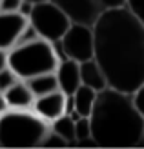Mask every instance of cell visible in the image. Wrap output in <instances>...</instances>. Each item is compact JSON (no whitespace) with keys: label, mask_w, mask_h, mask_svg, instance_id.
Masks as SVG:
<instances>
[{"label":"cell","mask_w":144,"mask_h":149,"mask_svg":"<svg viewBox=\"0 0 144 149\" xmlns=\"http://www.w3.org/2000/svg\"><path fill=\"white\" fill-rule=\"evenodd\" d=\"M29 2H33V4H35V2H42V0H29Z\"/></svg>","instance_id":"484cf974"},{"label":"cell","mask_w":144,"mask_h":149,"mask_svg":"<svg viewBox=\"0 0 144 149\" xmlns=\"http://www.w3.org/2000/svg\"><path fill=\"white\" fill-rule=\"evenodd\" d=\"M22 0H0V11H18Z\"/></svg>","instance_id":"7402d4cb"},{"label":"cell","mask_w":144,"mask_h":149,"mask_svg":"<svg viewBox=\"0 0 144 149\" xmlns=\"http://www.w3.org/2000/svg\"><path fill=\"white\" fill-rule=\"evenodd\" d=\"M88 118L97 147H142L144 122L133 102V93L113 87L97 91Z\"/></svg>","instance_id":"7a4b0ae2"},{"label":"cell","mask_w":144,"mask_h":149,"mask_svg":"<svg viewBox=\"0 0 144 149\" xmlns=\"http://www.w3.org/2000/svg\"><path fill=\"white\" fill-rule=\"evenodd\" d=\"M126 0H97V4L100 6V9H113V7H122Z\"/></svg>","instance_id":"44dd1931"},{"label":"cell","mask_w":144,"mask_h":149,"mask_svg":"<svg viewBox=\"0 0 144 149\" xmlns=\"http://www.w3.org/2000/svg\"><path fill=\"white\" fill-rule=\"evenodd\" d=\"M2 95H4L7 107H11V109H31V104L35 100L31 89L27 87L26 80H22V78H18L13 86H9Z\"/></svg>","instance_id":"8fae6325"},{"label":"cell","mask_w":144,"mask_h":149,"mask_svg":"<svg viewBox=\"0 0 144 149\" xmlns=\"http://www.w3.org/2000/svg\"><path fill=\"white\" fill-rule=\"evenodd\" d=\"M133 102H135V106H137L139 113L142 116V122H144V84L133 91ZM142 147H144V136H142Z\"/></svg>","instance_id":"ffe728a7"},{"label":"cell","mask_w":144,"mask_h":149,"mask_svg":"<svg viewBox=\"0 0 144 149\" xmlns=\"http://www.w3.org/2000/svg\"><path fill=\"white\" fill-rule=\"evenodd\" d=\"M40 147H67V142L60 135H57L55 131L48 129V133L44 135L42 142H40Z\"/></svg>","instance_id":"e0dca14e"},{"label":"cell","mask_w":144,"mask_h":149,"mask_svg":"<svg viewBox=\"0 0 144 149\" xmlns=\"http://www.w3.org/2000/svg\"><path fill=\"white\" fill-rule=\"evenodd\" d=\"M124 7L144 26V0H126Z\"/></svg>","instance_id":"ac0fdd59"},{"label":"cell","mask_w":144,"mask_h":149,"mask_svg":"<svg viewBox=\"0 0 144 149\" xmlns=\"http://www.w3.org/2000/svg\"><path fill=\"white\" fill-rule=\"evenodd\" d=\"M75 146H95L88 116H79L75 120Z\"/></svg>","instance_id":"2e32d148"},{"label":"cell","mask_w":144,"mask_h":149,"mask_svg":"<svg viewBox=\"0 0 144 149\" xmlns=\"http://www.w3.org/2000/svg\"><path fill=\"white\" fill-rule=\"evenodd\" d=\"M31 9H33V2H29V0H22L20 6H18V13L22 15V17H26V18L29 17Z\"/></svg>","instance_id":"603a6c76"},{"label":"cell","mask_w":144,"mask_h":149,"mask_svg":"<svg viewBox=\"0 0 144 149\" xmlns=\"http://www.w3.org/2000/svg\"><path fill=\"white\" fill-rule=\"evenodd\" d=\"M71 98H73L75 111H77L80 116H89V113H91V109H93V104H95V98H97V91L80 84L71 93Z\"/></svg>","instance_id":"4fadbf2b"},{"label":"cell","mask_w":144,"mask_h":149,"mask_svg":"<svg viewBox=\"0 0 144 149\" xmlns=\"http://www.w3.org/2000/svg\"><path fill=\"white\" fill-rule=\"evenodd\" d=\"M93 58L108 87L133 93L144 84V26L126 9L113 7L93 22Z\"/></svg>","instance_id":"6da1fadb"},{"label":"cell","mask_w":144,"mask_h":149,"mask_svg":"<svg viewBox=\"0 0 144 149\" xmlns=\"http://www.w3.org/2000/svg\"><path fill=\"white\" fill-rule=\"evenodd\" d=\"M18 80V77L9 68H4V69H0V93H4L9 86H13L15 82Z\"/></svg>","instance_id":"d6986e66"},{"label":"cell","mask_w":144,"mask_h":149,"mask_svg":"<svg viewBox=\"0 0 144 149\" xmlns=\"http://www.w3.org/2000/svg\"><path fill=\"white\" fill-rule=\"evenodd\" d=\"M58 58H71L84 62L93 58V27L88 24L71 22L66 33L53 42Z\"/></svg>","instance_id":"8992f818"},{"label":"cell","mask_w":144,"mask_h":149,"mask_svg":"<svg viewBox=\"0 0 144 149\" xmlns=\"http://www.w3.org/2000/svg\"><path fill=\"white\" fill-rule=\"evenodd\" d=\"M49 124L31 109L7 107L0 115V147H40Z\"/></svg>","instance_id":"3957f363"},{"label":"cell","mask_w":144,"mask_h":149,"mask_svg":"<svg viewBox=\"0 0 144 149\" xmlns=\"http://www.w3.org/2000/svg\"><path fill=\"white\" fill-rule=\"evenodd\" d=\"M49 129L62 136L67 146H75V120L70 115H60L53 122H49Z\"/></svg>","instance_id":"9a60e30c"},{"label":"cell","mask_w":144,"mask_h":149,"mask_svg":"<svg viewBox=\"0 0 144 149\" xmlns=\"http://www.w3.org/2000/svg\"><path fill=\"white\" fill-rule=\"evenodd\" d=\"M27 18L18 11H0V49H9L17 44Z\"/></svg>","instance_id":"9c48e42d"},{"label":"cell","mask_w":144,"mask_h":149,"mask_svg":"<svg viewBox=\"0 0 144 149\" xmlns=\"http://www.w3.org/2000/svg\"><path fill=\"white\" fill-rule=\"evenodd\" d=\"M80 84L91 87L95 91H100V89L108 87L106 77H104L100 65L97 64L95 58H89V60L80 62Z\"/></svg>","instance_id":"7c38bea8"},{"label":"cell","mask_w":144,"mask_h":149,"mask_svg":"<svg viewBox=\"0 0 144 149\" xmlns=\"http://www.w3.org/2000/svg\"><path fill=\"white\" fill-rule=\"evenodd\" d=\"M27 87L31 89L33 96H40V95H48L51 91H57L58 86H57V77H55V71L51 73H40L37 77H31L26 80Z\"/></svg>","instance_id":"5bb4252c"},{"label":"cell","mask_w":144,"mask_h":149,"mask_svg":"<svg viewBox=\"0 0 144 149\" xmlns=\"http://www.w3.org/2000/svg\"><path fill=\"white\" fill-rule=\"evenodd\" d=\"M27 22L37 31V35L48 42H57L71 24L70 18L66 17V13L57 4H53L51 0L35 2L31 13L27 17Z\"/></svg>","instance_id":"5b68a950"},{"label":"cell","mask_w":144,"mask_h":149,"mask_svg":"<svg viewBox=\"0 0 144 149\" xmlns=\"http://www.w3.org/2000/svg\"><path fill=\"white\" fill-rule=\"evenodd\" d=\"M6 109H7V104H6V100H4V95L0 93V115H2Z\"/></svg>","instance_id":"d4e9b609"},{"label":"cell","mask_w":144,"mask_h":149,"mask_svg":"<svg viewBox=\"0 0 144 149\" xmlns=\"http://www.w3.org/2000/svg\"><path fill=\"white\" fill-rule=\"evenodd\" d=\"M7 68V51L6 49H0V69Z\"/></svg>","instance_id":"cb8c5ba5"},{"label":"cell","mask_w":144,"mask_h":149,"mask_svg":"<svg viewBox=\"0 0 144 149\" xmlns=\"http://www.w3.org/2000/svg\"><path fill=\"white\" fill-rule=\"evenodd\" d=\"M57 86L64 95H71L80 86V62L71 58H60L55 68Z\"/></svg>","instance_id":"30bf717a"},{"label":"cell","mask_w":144,"mask_h":149,"mask_svg":"<svg viewBox=\"0 0 144 149\" xmlns=\"http://www.w3.org/2000/svg\"><path fill=\"white\" fill-rule=\"evenodd\" d=\"M58 60L60 58L53 42H48L40 36L29 42L15 44L7 49V68L22 80L37 77L40 73L55 71Z\"/></svg>","instance_id":"277c9868"},{"label":"cell","mask_w":144,"mask_h":149,"mask_svg":"<svg viewBox=\"0 0 144 149\" xmlns=\"http://www.w3.org/2000/svg\"><path fill=\"white\" fill-rule=\"evenodd\" d=\"M64 106H66V95L60 89H57V91H51L48 95L35 96L31 104V111L49 124L60 115H64Z\"/></svg>","instance_id":"ba28073f"},{"label":"cell","mask_w":144,"mask_h":149,"mask_svg":"<svg viewBox=\"0 0 144 149\" xmlns=\"http://www.w3.org/2000/svg\"><path fill=\"white\" fill-rule=\"evenodd\" d=\"M51 2L66 13L70 22H79V24L93 26V22L102 13L97 0H51Z\"/></svg>","instance_id":"52a82bcc"}]
</instances>
